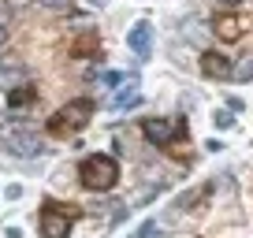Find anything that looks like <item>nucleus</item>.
<instances>
[{"instance_id":"obj_1","label":"nucleus","mask_w":253,"mask_h":238,"mask_svg":"<svg viewBox=\"0 0 253 238\" xmlns=\"http://www.w3.org/2000/svg\"><path fill=\"white\" fill-rule=\"evenodd\" d=\"M97 104L93 97H75V101H67L63 108H56L52 116H48L45 130L56 138V142H67V138H79L82 130H86V123L93 119Z\"/></svg>"},{"instance_id":"obj_2","label":"nucleus","mask_w":253,"mask_h":238,"mask_svg":"<svg viewBox=\"0 0 253 238\" xmlns=\"http://www.w3.org/2000/svg\"><path fill=\"white\" fill-rule=\"evenodd\" d=\"M82 216H86L82 205H67V201L45 198L38 208V231H41V238H67Z\"/></svg>"},{"instance_id":"obj_3","label":"nucleus","mask_w":253,"mask_h":238,"mask_svg":"<svg viewBox=\"0 0 253 238\" xmlns=\"http://www.w3.org/2000/svg\"><path fill=\"white\" fill-rule=\"evenodd\" d=\"M119 183V160L108 153H93L79 164V186L89 194H108Z\"/></svg>"},{"instance_id":"obj_4","label":"nucleus","mask_w":253,"mask_h":238,"mask_svg":"<svg viewBox=\"0 0 253 238\" xmlns=\"http://www.w3.org/2000/svg\"><path fill=\"white\" fill-rule=\"evenodd\" d=\"M250 30H253V15L250 11H220V15L212 19V34L220 41H227V45L242 41Z\"/></svg>"},{"instance_id":"obj_5","label":"nucleus","mask_w":253,"mask_h":238,"mask_svg":"<svg viewBox=\"0 0 253 238\" xmlns=\"http://www.w3.org/2000/svg\"><path fill=\"white\" fill-rule=\"evenodd\" d=\"M209 198H212V183H201V186H194V190L179 194V198L171 201V208H168V216H194V212H205V208H209Z\"/></svg>"},{"instance_id":"obj_6","label":"nucleus","mask_w":253,"mask_h":238,"mask_svg":"<svg viewBox=\"0 0 253 238\" xmlns=\"http://www.w3.org/2000/svg\"><path fill=\"white\" fill-rule=\"evenodd\" d=\"M138 127H142V138L157 149H168L175 138V119H164V116H145Z\"/></svg>"},{"instance_id":"obj_7","label":"nucleus","mask_w":253,"mask_h":238,"mask_svg":"<svg viewBox=\"0 0 253 238\" xmlns=\"http://www.w3.org/2000/svg\"><path fill=\"white\" fill-rule=\"evenodd\" d=\"M201 75H205V79H212V82H223V79H231V75H235V60H227V56L223 52H212V48H209V52H201Z\"/></svg>"},{"instance_id":"obj_8","label":"nucleus","mask_w":253,"mask_h":238,"mask_svg":"<svg viewBox=\"0 0 253 238\" xmlns=\"http://www.w3.org/2000/svg\"><path fill=\"white\" fill-rule=\"evenodd\" d=\"M126 45H130V52L138 56V60H149L153 56V26L145 23H134L130 26V34H126Z\"/></svg>"},{"instance_id":"obj_9","label":"nucleus","mask_w":253,"mask_h":238,"mask_svg":"<svg viewBox=\"0 0 253 238\" xmlns=\"http://www.w3.org/2000/svg\"><path fill=\"white\" fill-rule=\"evenodd\" d=\"M71 56H75V60H104L101 34H97V30H82L79 38L71 41Z\"/></svg>"},{"instance_id":"obj_10","label":"nucleus","mask_w":253,"mask_h":238,"mask_svg":"<svg viewBox=\"0 0 253 238\" xmlns=\"http://www.w3.org/2000/svg\"><path fill=\"white\" fill-rule=\"evenodd\" d=\"M34 104H38V86H34V82H19L15 89H8V108H34Z\"/></svg>"},{"instance_id":"obj_11","label":"nucleus","mask_w":253,"mask_h":238,"mask_svg":"<svg viewBox=\"0 0 253 238\" xmlns=\"http://www.w3.org/2000/svg\"><path fill=\"white\" fill-rule=\"evenodd\" d=\"M11 149L19 157H41V138L30 130H11Z\"/></svg>"},{"instance_id":"obj_12","label":"nucleus","mask_w":253,"mask_h":238,"mask_svg":"<svg viewBox=\"0 0 253 238\" xmlns=\"http://www.w3.org/2000/svg\"><path fill=\"white\" fill-rule=\"evenodd\" d=\"M23 79H26L23 64H0V86H4V89H15Z\"/></svg>"},{"instance_id":"obj_13","label":"nucleus","mask_w":253,"mask_h":238,"mask_svg":"<svg viewBox=\"0 0 253 238\" xmlns=\"http://www.w3.org/2000/svg\"><path fill=\"white\" fill-rule=\"evenodd\" d=\"M138 97H142V89H138V86H123L116 97H112V112H126L130 104H138Z\"/></svg>"},{"instance_id":"obj_14","label":"nucleus","mask_w":253,"mask_h":238,"mask_svg":"<svg viewBox=\"0 0 253 238\" xmlns=\"http://www.w3.org/2000/svg\"><path fill=\"white\" fill-rule=\"evenodd\" d=\"M97 82H101L104 89H119V86H123V75H119V71H104Z\"/></svg>"},{"instance_id":"obj_15","label":"nucleus","mask_w":253,"mask_h":238,"mask_svg":"<svg viewBox=\"0 0 253 238\" xmlns=\"http://www.w3.org/2000/svg\"><path fill=\"white\" fill-rule=\"evenodd\" d=\"M212 123H216V130L235 127V119H231V112H227V108H220V112H216V116H212Z\"/></svg>"},{"instance_id":"obj_16","label":"nucleus","mask_w":253,"mask_h":238,"mask_svg":"<svg viewBox=\"0 0 253 238\" xmlns=\"http://www.w3.org/2000/svg\"><path fill=\"white\" fill-rule=\"evenodd\" d=\"M153 235H157V223H153V220H145L142 227L134 231V238H153Z\"/></svg>"},{"instance_id":"obj_17","label":"nucleus","mask_w":253,"mask_h":238,"mask_svg":"<svg viewBox=\"0 0 253 238\" xmlns=\"http://www.w3.org/2000/svg\"><path fill=\"white\" fill-rule=\"evenodd\" d=\"M0 30H11V8L0 4Z\"/></svg>"},{"instance_id":"obj_18","label":"nucleus","mask_w":253,"mask_h":238,"mask_svg":"<svg viewBox=\"0 0 253 238\" xmlns=\"http://www.w3.org/2000/svg\"><path fill=\"white\" fill-rule=\"evenodd\" d=\"M4 198H8V201H19V198H23V186H19V183H11L8 190H4Z\"/></svg>"},{"instance_id":"obj_19","label":"nucleus","mask_w":253,"mask_h":238,"mask_svg":"<svg viewBox=\"0 0 253 238\" xmlns=\"http://www.w3.org/2000/svg\"><path fill=\"white\" fill-rule=\"evenodd\" d=\"M227 112L235 116V112H242V97H227Z\"/></svg>"},{"instance_id":"obj_20","label":"nucleus","mask_w":253,"mask_h":238,"mask_svg":"<svg viewBox=\"0 0 253 238\" xmlns=\"http://www.w3.org/2000/svg\"><path fill=\"white\" fill-rule=\"evenodd\" d=\"M41 4H45V8H60V11H63L67 4H71V0H41Z\"/></svg>"},{"instance_id":"obj_21","label":"nucleus","mask_w":253,"mask_h":238,"mask_svg":"<svg viewBox=\"0 0 253 238\" xmlns=\"http://www.w3.org/2000/svg\"><path fill=\"white\" fill-rule=\"evenodd\" d=\"M4 238H23V231H19V227H8V231H4Z\"/></svg>"},{"instance_id":"obj_22","label":"nucleus","mask_w":253,"mask_h":238,"mask_svg":"<svg viewBox=\"0 0 253 238\" xmlns=\"http://www.w3.org/2000/svg\"><path fill=\"white\" fill-rule=\"evenodd\" d=\"M4 41H8V30H0V45H4Z\"/></svg>"},{"instance_id":"obj_23","label":"nucleus","mask_w":253,"mask_h":238,"mask_svg":"<svg viewBox=\"0 0 253 238\" xmlns=\"http://www.w3.org/2000/svg\"><path fill=\"white\" fill-rule=\"evenodd\" d=\"M0 64H4V60H0Z\"/></svg>"}]
</instances>
